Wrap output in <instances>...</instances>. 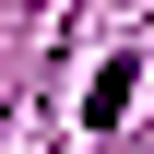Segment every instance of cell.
<instances>
[{
  "label": "cell",
  "instance_id": "obj_1",
  "mask_svg": "<svg viewBox=\"0 0 154 154\" xmlns=\"http://www.w3.org/2000/svg\"><path fill=\"white\" fill-rule=\"evenodd\" d=\"M119 107H131V59H107V71H95V107H83V119H95V131H119Z\"/></svg>",
  "mask_w": 154,
  "mask_h": 154
}]
</instances>
